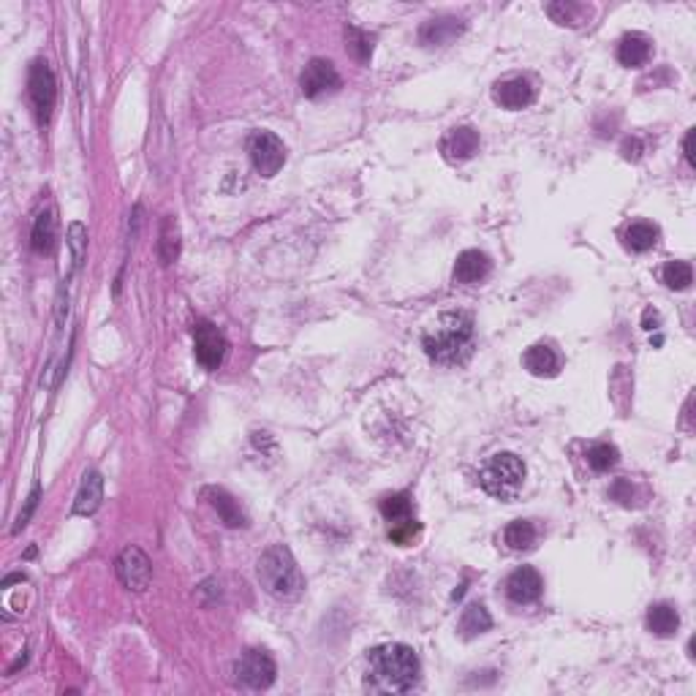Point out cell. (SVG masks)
<instances>
[{
	"instance_id": "cell-23",
	"label": "cell",
	"mask_w": 696,
	"mask_h": 696,
	"mask_svg": "<svg viewBox=\"0 0 696 696\" xmlns=\"http://www.w3.org/2000/svg\"><path fill=\"white\" fill-rule=\"evenodd\" d=\"M623 242H625V248L634 250V253H645V250L656 248L658 226H653L648 221H637V224H632L629 229L623 232Z\"/></svg>"
},
{
	"instance_id": "cell-7",
	"label": "cell",
	"mask_w": 696,
	"mask_h": 696,
	"mask_svg": "<svg viewBox=\"0 0 696 696\" xmlns=\"http://www.w3.org/2000/svg\"><path fill=\"white\" fill-rule=\"evenodd\" d=\"M226 348H229V343L213 321L201 318L193 324V352L204 370H218L224 365Z\"/></svg>"
},
{
	"instance_id": "cell-12",
	"label": "cell",
	"mask_w": 696,
	"mask_h": 696,
	"mask_svg": "<svg viewBox=\"0 0 696 696\" xmlns=\"http://www.w3.org/2000/svg\"><path fill=\"white\" fill-rule=\"evenodd\" d=\"M541 590H544V580L533 566H520L506 580V596L514 604H533L541 598Z\"/></svg>"
},
{
	"instance_id": "cell-29",
	"label": "cell",
	"mask_w": 696,
	"mask_h": 696,
	"mask_svg": "<svg viewBox=\"0 0 696 696\" xmlns=\"http://www.w3.org/2000/svg\"><path fill=\"white\" fill-rule=\"evenodd\" d=\"M620 460V452L612 446V444H593L588 449V465L596 471V473H607L609 468H615Z\"/></svg>"
},
{
	"instance_id": "cell-37",
	"label": "cell",
	"mask_w": 696,
	"mask_h": 696,
	"mask_svg": "<svg viewBox=\"0 0 696 696\" xmlns=\"http://www.w3.org/2000/svg\"><path fill=\"white\" fill-rule=\"evenodd\" d=\"M658 321H661V318H658L656 310H645V329H656Z\"/></svg>"
},
{
	"instance_id": "cell-11",
	"label": "cell",
	"mask_w": 696,
	"mask_h": 696,
	"mask_svg": "<svg viewBox=\"0 0 696 696\" xmlns=\"http://www.w3.org/2000/svg\"><path fill=\"white\" fill-rule=\"evenodd\" d=\"M476 150H479V131L471 125L452 128L441 142V153L449 164H463V161L473 158Z\"/></svg>"
},
{
	"instance_id": "cell-30",
	"label": "cell",
	"mask_w": 696,
	"mask_h": 696,
	"mask_svg": "<svg viewBox=\"0 0 696 696\" xmlns=\"http://www.w3.org/2000/svg\"><path fill=\"white\" fill-rule=\"evenodd\" d=\"M664 284L675 292H683L693 284V269L688 261H669L664 267Z\"/></svg>"
},
{
	"instance_id": "cell-3",
	"label": "cell",
	"mask_w": 696,
	"mask_h": 696,
	"mask_svg": "<svg viewBox=\"0 0 696 696\" xmlns=\"http://www.w3.org/2000/svg\"><path fill=\"white\" fill-rule=\"evenodd\" d=\"M256 577L269 596L281 601L297 598L305 588V577L294 561V555L284 544H272L269 549L261 552V558L256 564Z\"/></svg>"
},
{
	"instance_id": "cell-32",
	"label": "cell",
	"mask_w": 696,
	"mask_h": 696,
	"mask_svg": "<svg viewBox=\"0 0 696 696\" xmlns=\"http://www.w3.org/2000/svg\"><path fill=\"white\" fill-rule=\"evenodd\" d=\"M416 536H420V522H416L413 517L389 525V541H395V544H400V547H411Z\"/></svg>"
},
{
	"instance_id": "cell-36",
	"label": "cell",
	"mask_w": 696,
	"mask_h": 696,
	"mask_svg": "<svg viewBox=\"0 0 696 696\" xmlns=\"http://www.w3.org/2000/svg\"><path fill=\"white\" fill-rule=\"evenodd\" d=\"M693 136H696V131L691 128V131L685 133V139H683V156H685L688 166H693V164H696V158H693Z\"/></svg>"
},
{
	"instance_id": "cell-17",
	"label": "cell",
	"mask_w": 696,
	"mask_h": 696,
	"mask_svg": "<svg viewBox=\"0 0 696 696\" xmlns=\"http://www.w3.org/2000/svg\"><path fill=\"white\" fill-rule=\"evenodd\" d=\"M522 365L530 376H539V378H552L558 376L561 370V357L555 354V348L549 345H530L528 352L522 354Z\"/></svg>"
},
{
	"instance_id": "cell-18",
	"label": "cell",
	"mask_w": 696,
	"mask_h": 696,
	"mask_svg": "<svg viewBox=\"0 0 696 696\" xmlns=\"http://www.w3.org/2000/svg\"><path fill=\"white\" fill-rule=\"evenodd\" d=\"M204 498L210 501V506L218 512V517H221L229 528H245V525H248V520H245V514H242L237 498H234L232 493H226L224 487H207Z\"/></svg>"
},
{
	"instance_id": "cell-19",
	"label": "cell",
	"mask_w": 696,
	"mask_h": 696,
	"mask_svg": "<svg viewBox=\"0 0 696 696\" xmlns=\"http://www.w3.org/2000/svg\"><path fill=\"white\" fill-rule=\"evenodd\" d=\"M653 44L645 33H625L617 44V60L625 68H640L650 60Z\"/></svg>"
},
{
	"instance_id": "cell-33",
	"label": "cell",
	"mask_w": 696,
	"mask_h": 696,
	"mask_svg": "<svg viewBox=\"0 0 696 696\" xmlns=\"http://www.w3.org/2000/svg\"><path fill=\"white\" fill-rule=\"evenodd\" d=\"M609 496L615 501H620L623 506H632L634 501V484L629 479H615V484L609 487Z\"/></svg>"
},
{
	"instance_id": "cell-22",
	"label": "cell",
	"mask_w": 696,
	"mask_h": 696,
	"mask_svg": "<svg viewBox=\"0 0 696 696\" xmlns=\"http://www.w3.org/2000/svg\"><path fill=\"white\" fill-rule=\"evenodd\" d=\"M648 629L656 637H672L680 629V615L672 604H653L648 609Z\"/></svg>"
},
{
	"instance_id": "cell-5",
	"label": "cell",
	"mask_w": 696,
	"mask_h": 696,
	"mask_svg": "<svg viewBox=\"0 0 696 696\" xmlns=\"http://www.w3.org/2000/svg\"><path fill=\"white\" fill-rule=\"evenodd\" d=\"M28 96H30V104H33L38 125H47L52 120V109H55V101H57V82H55V74H52L49 63L41 60V57L33 60V65H30Z\"/></svg>"
},
{
	"instance_id": "cell-1",
	"label": "cell",
	"mask_w": 696,
	"mask_h": 696,
	"mask_svg": "<svg viewBox=\"0 0 696 696\" xmlns=\"http://www.w3.org/2000/svg\"><path fill=\"white\" fill-rule=\"evenodd\" d=\"M420 656L413 648L392 642L373 648L368 656V685L381 693H408L420 685Z\"/></svg>"
},
{
	"instance_id": "cell-15",
	"label": "cell",
	"mask_w": 696,
	"mask_h": 696,
	"mask_svg": "<svg viewBox=\"0 0 696 696\" xmlns=\"http://www.w3.org/2000/svg\"><path fill=\"white\" fill-rule=\"evenodd\" d=\"M101 501H104V476L98 471H88L82 476V484L74 498V514H82V517L96 514Z\"/></svg>"
},
{
	"instance_id": "cell-35",
	"label": "cell",
	"mask_w": 696,
	"mask_h": 696,
	"mask_svg": "<svg viewBox=\"0 0 696 696\" xmlns=\"http://www.w3.org/2000/svg\"><path fill=\"white\" fill-rule=\"evenodd\" d=\"M620 153H623L625 161H640V158H642V142H640L637 136H629V139L623 142Z\"/></svg>"
},
{
	"instance_id": "cell-28",
	"label": "cell",
	"mask_w": 696,
	"mask_h": 696,
	"mask_svg": "<svg viewBox=\"0 0 696 696\" xmlns=\"http://www.w3.org/2000/svg\"><path fill=\"white\" fill-rule=\"evenodd\" d=\"M158 256H161L164 264H172V261H177V256H180V229H177V221H174V218H166L164 226H161Z\"/></svg>"
},
{
	"instance_id": "cell-25",
	"label": "cell",
	"mask_w": 696,
	"mask_h": 696,
	"mask_svg": "<svg viewBox=\"0 0 696 696\" xmlns=\"http://www.w3.org/2000/svg\"><path fill=\"white\" fill-rule=\"evenodd\" d=\"M345 52L357 63H370L373 57V36L357 25H345Z\"/></svg>"
},
{
	"instance_id": "cell-27",
	"label": "cell",
	"mask_w": 696,
	"mask_h": 696,
	"mask_svg": "<svg viewBox=\"0 0 696 696\" xmlns=\"http://www.w3.org/2000/svg\"><path fill=\"white\" fill-rule=\"evenodd\" d=\"M381 514H384V520H386L389 525L413 517V501H411V496H408V493L386 496V498L381 501Z\"/></svg>"
},
{
	"instance_id": "cell-2",
	"label": "cell",
	"mask_w": 696,
	"mask_h": 696,
	"mask_svg": "<svg viewBox=\"0 0 696 696\" xmlns=\"http://www.w3.org/2000/svg\"><path fill=\"white\" fill-rule=\"evenodd\" d=\"M425 354L436 365H463L473 354V316L465 310L441 313L422 337Z\"/></svg>"
},
{
	"instance_id": "cell-14",
	"label": "cell",
	"mask_w": 696,
	"mask_h": 696,
	"mask_svg": "<svg viewBox=\"0 0 696 696\" xmlns=\"http://www.w3.org/2000/svg\"><path fill=\"white\" fill-rule=\"evenodd\" d=\"M493 98H496L498 106L517 112V109H525V106L533 104L536 90H533L530 80H525V77H512V80H504V82L496 85Z\"/></svg>"
},
{
	"instance_id": "cell-20",
	"label": "cell",
	"mask_w": 696,
	"mask_h": 696,
	"mask_svg": "<svg viewBox=\"0 0 696 696\" xmlns=\"http://www.w3.org/2000/svg\"><path fill=\"white\" fill-rule=\"evenodd\" d=\"M460 637L463 640H476L479 634L493 629V617L484 609V604H468L460 615Z\"/></svg>"
},
{
	"instance_id": "cell-10",
	"label": "cell",
	"mask_w": 696,
	"mask_h": 696,
	"mask_svg": "<svg viewBox=\"0 0 696 696\" xmlns=\"http://www.w3.org/2000/svg\"><path fill=\"white\" fill-rule=\"evenodd\" d=\"M275 675H277V666L272 661V656L267 650H248L240 661H237V677L240 683H245L248 688H269L275 683Z\"/></svg>"
},
{
	"instance_id": "cell-4",
	"label": "cell",
	"mask_w": 696,
	"mask_h": 696,
	"mask_svg": "<svg viewBox=\"0 0 696 696\" xmlns=\"http://www.w3.org/2000/svg\"><path fill=\"white\" fill-rule=\"evenodd\" d=\"M525 481V463L512 452H498L487 460L479 471V484L487 496L498 501H509L522 490Z\"/></svg>"
},
{
	"instance_id": "cell-26",
	"label": "cell",
	"mask_w": 696,
	"mask_h": 696,
	"mask_svg": "<svg viewBox=\"0 0 696 696\" xmlns=\"http://www.w3.org/2000/svg\"><path fill=\"white\" fill-rule=\"evenodd\" d=\"M547 14L558 22V25H572V28H577V25H582V20H585V14H590L582 4H574V0H555V4H549L547 6Z\"/></svg>"
},
{
	"instance_id": "cell-21",
	"label": "cell",
	"mask_w": 696,
	"mask_h": 696,
	"mask_svg": "<svg viewBox=\"0 0 696 696\" xmlns=\"http://www.w3.org/2000/svg\"><path fill=\"white\" fill-rule=\"evenodd\" d=\"M55 240H57V221H55V213H52V210H44V213H38L36 221H33L30 248H33L36 253H52Z\"/></svg>"
},
{
	"instance_id": "cell-34",
	"label": "cell",
	"mask_w": 696,
	"mask_h": 696,
	"mask_svg": "<svg viewBox=\"0 0 696 696\" xmlns=\"http://www.w3.org/2000/svg\"><path fill=\"white\" fill-rule=\"evenodd\" d=\"M38 498H41V487L36 484L33 490H30V496H28V504H25V509H22V512H20V517H17L14 533H17V530H22V528L30 522V517H33V512H36V506H38Z\"/></svg>"
},
{
	"instance_id": "cell-24",
	"label": "cell",
	"mask_w": 696,
	"mask_h": 696,
	"mask_svg": "<svg viewBox=\"0 0 696 696\" xmlns=\"http://www.w3.org/2000/svg\"><path fill=\"white\" fill-rule=\"evenodd\" d=\"M539 533H536V525L528 522V520H514L506 525L504 530V544L514 552H522V549H530L536 544Z\"/></svg>"
},
{
	"instance_id": "cell-13",
	"label": "cell",
	"mask_w": 696,
	"mask_h": 696,
	"mask_svg": "<svg viewBox=\"0 0 696 696\" xmlns=\"http://www.w3.org/2000/svg\"><path fill=\"white\" fill-rule=\"evenodd\" d=\"M493 272V261L481 250H463L454 261V284L460 286H476L487 275Z\"/></svg>"
},
{
	"instance_id": "cell-6",
	"label": "cell",
	"mask_w": 696,
	"mask_h": 696,
	"mask_svg": "<svg viewBox=\"0 0 696 696\" xmlns=\"http://www.w3.org/2000/svg\"><path fill=\"white\" fill-rule=\"evenodd\" d=\"M248 158L261 177H275L286 164V145L272 131H253L248 136Z\"/></svg>"
},
{
	"instance_id": "cell-31",
	"label": "cell",
	"mask_w": 696,
	"mask_h": 696,
	"mask_svg": "<svg viewBox=\"0 0 696 696\" xmlns=\"http://www.w3.org/2000/svg\"><path fill=\"white\" fill-rule=\"evenodd\" d=\"M68 248H72V272H77L85 261V250H88V229L85 224L74 221L68 226Z\"/></svg>"
},
{
	"instance_id": "cell-9",
	"label": "cell",
	"mask_w": 696,
	"mask_h": 696,
	"mask_svg": "<svg viewBox=\"0 0 696 696\" xmlns=\"http://www.w3.org/2000/svg\"><path fill=\"white\" fill-rule=\"evenodd\" d=\"M300 88L308 98H321L327 93H335L343 88V80L337 74V68L324 60V57H316L305 65V72L300 77Z\"/></svg>"
},
{
	"instance_id": "cell-16",
	"label": "cell",
	"mask_w": 696,
	"mask_h": 696,
	"mask_svg": "<svg viewBox=\"0 0 696 696\" xmlns=\"http://www.w3.org/2000/svg\"><path fill=\"white\" fill-rule=\"evenodd\" d=\"M463 20L457 17H438V20H428L420 28V41L425 47H449L460 33H463Z\"/></svg>"
},
{
	"instance_id": "cell-8",
	"label": "cell",
	"mask_w": 696,
	"mask_h": 696,
	"mask_svg": "<svg viewBox=\"0 0 696 696\" xmlns=\"http://www.w3.org/2000/svg\"><path fill=\"white\" fill-rule=\"evenodd\" d=\"M115 572H117V580L133 590V593H142L150 588V580H153V564L148 555L139 549V547H125L117 561H115Z\"/></svg>"
}]
</instances>
